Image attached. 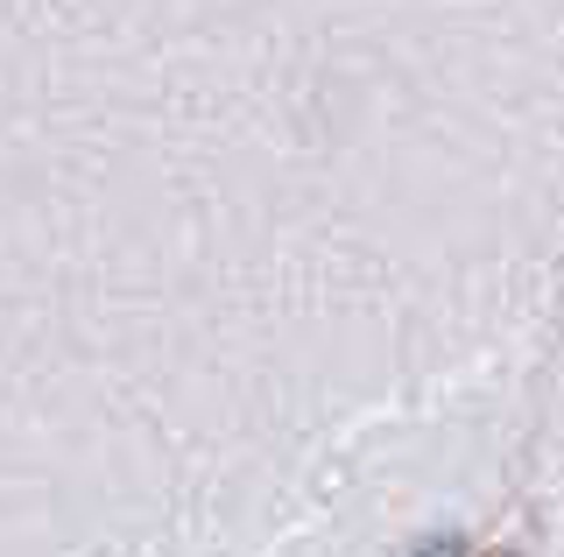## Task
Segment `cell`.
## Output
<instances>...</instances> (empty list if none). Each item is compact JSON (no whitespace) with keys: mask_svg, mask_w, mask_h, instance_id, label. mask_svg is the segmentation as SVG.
I'll return each mask as SVG.
<instances>
[{"mask_svg":"<svg viewBox=\"0 0 564 557\" xmlns=\"http://www.w3.org/2000/svg\"><path fill=\"white\" fill-rule=\"evenodd\" d=\"M416 557H458V536H431V544H423Z\"/></svg>","mask_w":564,"mask_h":557,"instance_id":"6da1fadb","label":"cell"}]
</instances>
